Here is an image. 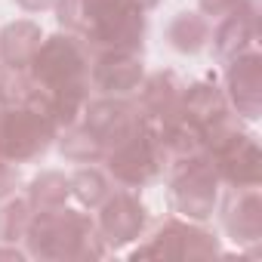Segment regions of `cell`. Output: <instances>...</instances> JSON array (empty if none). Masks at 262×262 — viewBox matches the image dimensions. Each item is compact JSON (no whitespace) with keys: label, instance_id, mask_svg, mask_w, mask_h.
Returning a JSON list of instances; mask_svg holds the SVG:
<instances>
[{"label":"cell","instance_id":"obj_1","mask_svg":"<svg viewBox=\"0 0 262 262\" xmlns=\"http://www.w3.org/2000/svg\"><path fill=\"white\" fill-rule=\"evenodd\" d=\"M25 253L34 259L65 262V259H102L111 250L105 247L96 222L86 213L59 204L34 210L31 225L25 231Z\"/></svg>","mask_w":262,"mask_h":262},{"label":"cell","instance_id":"obj_2","mask_svg":"<svg viewBox=\"0 0 262 262\" xmlns=\"http://www.w3.org/2000/svg\"><path fill=\"white\" fill-rule=\"evenodd\" d=\"M59 22L105 53H133L142 47L145 31V19L136 0H59Z\"/></svg>","mask_w":262,"mask_h":262},{"label":"cell","instance_id":"obj_3","mask_svg":"<svg viewBox=\"0 0 262 262\" xmlns=\"http://www.w3.org/2000/svg\"><path fill=\"white\" fill-rule=\"evenodd\" d=\"M53 120L34 105H7L0 111V158L10 164L34 161L50 148Z\"/></svg>","mask_w":262,"mask_h":262},{"label":"cell","instance_id":"obj_4","mask_svg":"<svg viewBox=\"0 0 262 262\" xmlns=\"http://www.w3.org/2000/svg\"><path fill=\"white\" fill-rule=\"evenodd\" d=\"M182 167L173 173L170 182V201L173 210L182 213L188 222H207L216 210V185H219V173L213 170V164L207 158H188L179 161Z\"/></svg>","mask_w":262,"mask_h":262},{"label":"cell","instance_id":"obj_5","mask_svg":"<svg viewBox=\"0 0 262 262\" xmlns=\"http://www.w3.org/2000/svg\"><path fill=\"white\" fill-rule=\"evenodd\" d=\"M216 253H219V241L210 231L182 219H167L129 256L133 259H207Z\"/></svg>","mask_w":262,"mask_h":262},{"label":"cell","instance_id":"obj_6","mask_svg":"<svg viewBox=\"0 0 262 262\" xmlns=\"http://www.w3.org/2000/svg\"><path fill=\"white\" fill-rule=\"evenodd\" d=\"M105 161H108V173L123 188H139V185L151 182L161 173V167H164V155H161L155 136L145 129V123H142L139 133H133L120 145L108 148Z\"/></svg>","mask_w":262,"mask_h":262},{"label":"cell","instance_id":"obj_7","mask_svg":"<svg viewBox=\"0 0 262 262\" xmlns=\"http://www.w3.org/2000/svg\"><path fill=\"white\" fill-rule=\"evenodd\" d=\"M145 219L148 216H145V207L139 204V198H133L129 191H117V194H108L102 201L96 228H99L108 250H120V247L142 237Z\"/></svg>","mask_w":262,"mask_h":262},{"label":"cell","instance_id":"obj_8","mask_svg":"<svg viewBox=\"0 0 262 262\" xmlns=\"http://www.w3.org/2000/svg\"><path fill=\"white\" fill-rule=\"evenodd\" d=\"M222 228L234 244H256L262 234V207L256 185L237 188L222 204Z\"/></svg>","mask_w":262,"mask_h":262},{"label":"cell","instance_id":"obj_9","mask_svg":"<svg viewBox=\"0 0 262 262\" xmlns=\"http://www.w3.org/2000/svg\"><path fill=\"white\" fill-rule=\"evenodd\" d=\"M142 80V62L126 50H108L96 59L93 83L102 93H133Z\"/></svg>","mask_w":262,"mask_h":262},{"label":"cell","instance_id":"obj_10","mask_svg":"<svg viewBox=\"0 0 262 262\" xmlns=\"http://www.w3.org/2000/svg\"><path fill=\"white\" fill-rule=\"evenodd\" d=\"M40 47V28L31 22H16L0 37V56L13 71H25Z\"/></svg>","mask_w":262,"mask_h":262},{"label":"cell","instance_id":"obj_11","mask_svg":"<svg viewBox=\"0 0 262 262\" xmlns=\"http://www.w3.org/2000/svg\"><path fill=\"white\" fill-rule=\"evenodd\" d=\"M259 59L256 56H247V59H234L231 71H228V86H231V96H234V105L247 114V117H256V86H259Z\"/></svg>","mask_w":262,"mask_h":262},{"label":"cell","instance_id":"obj_12","mask_svg":"<svg viewBox=\"0 0 262 262\" xmlns=\"http://www.w3.org/2000/svg\"><path fill=\"white\" fill-rule=\"evenodd\" d=\"M71 194V179L62 173H43L31 182L28 188V201L34 210H47V207H59L65 204Z\"/></svg>","mask_w":262,"mask_h":262},{"label":"cell","instance_id":"obj_13","mask_svg":"<svg viewBox=\"0 0 262 262\" xmlns=\"http://www.w3.org/2000/svg\"><path fill=\"white\" fill-rule=\"evenodd\" d=\"M34 207L31 201H7L0 207V244H19L31 225Z\"/></svg>","mask_w":262,"mask_h":262},{"label":"cell","instance_id":"obj_14","mask_svg":"<svg viewBox=\"0 0 262 262\" xmlns=\"http://www.w3.org/2000/svg\"><path fill=\"white\" fill-rule=\"evenodd\" d=\"M170 43L182 53H198L207 43V22L194 13H182L170 25Z\"/></svg>","mask_w":262,"mask_h":262},{"label":"cell","instance_id":"obj_15","mask_svg":"<svg viewBox=\"0 0 262 262\" xmlns=\"http://www.w3.org/2000/svg\"><path fill=\"white\" fill-rule=\"evenodd\" d=\"M71 194H74L83 207L99 210L102 201L111 194V188H108V179H105L99 170H77V173L71 176Z\"/></svg>","mask_w":262,"mask_h":262},{"label":"cell","instance_id":"obj_16","mask_svg":"<svg viewBox=\"0 0 262 262\" xmlns=\"http://www.w3.org/2000/svg\"><path fill=\"white\" fill-rule=\"evenodd\" d=\"M62 155L71 158V161H77V164H86V161H99V158H105L102 145L93 139V133H90L86 126L71 129V133L62 139Z\"/></svg>","mask_w":262,"mask_h":262},{"label":"cell","instance_id":"obj_17","mask_svg":"<svg viewBox=\"0 0 262 262\" xmlns=\"http://www.w3.org/2000/svg\"><path fill=\"white\" fill-rule=\"evenodd\" d=\"M16 185H19V170H16L10 161L0 158V201L10 198V194L16 191Z\"/></svg>","mask_w":262,"mask_h":262},{"label":"cell","instance_id":"obj_18","mask_svg":"<svg viewBox=\"0 0 262 262\" xmlns=\"http://www.w3.org/2000/svg\"><path fill=\"white\" fill-rule=\"evenodd\" d=\"M237 4H241V0H201V7H204L210 16H219V19L237 13Z\"/></svg>","mask_w":262,"mask_h":262},{"label":"cell","instance_id":"obj_19","mask_svg":"<svg viewBox=\"0 0 262 262\" xmlns=\"http://www.w3.org/2000/svg\"><path fill=\"white\" fill-rule=\"evenodd\" d=\"M53 0H19V7L28 10V13H37V10H47Z\"/></svg>","mask_w":262,"mask_h":262},{"label":"cell","instance_id":"obj_20","mask_svg":"<svg viewBox=\"0 0 262 262\" xmlns=\"http://www.w3.org/2000/svg\"><path fill=\"white\" fill-rule=\"evenodd\" d=\"M0 256H10V259H25L28 253H25V250H19V247L13 244V247H0Z\"/></svg>","mask_w":262,"mask_h":262},{"label":"cell","instance_id":"obj_21","mask_svg":"<svg viewBox=\"0 0 262 262\" xmlns=\"http://www.w3.org/2000/svg\"><path fill=\"white\" fill-rule=\"evenodd\" d=\"M136 4H139V10H151V7L158 4V0H136Z\"/></svg>","mask_w":262,"mask_h":262}]
</instances>
